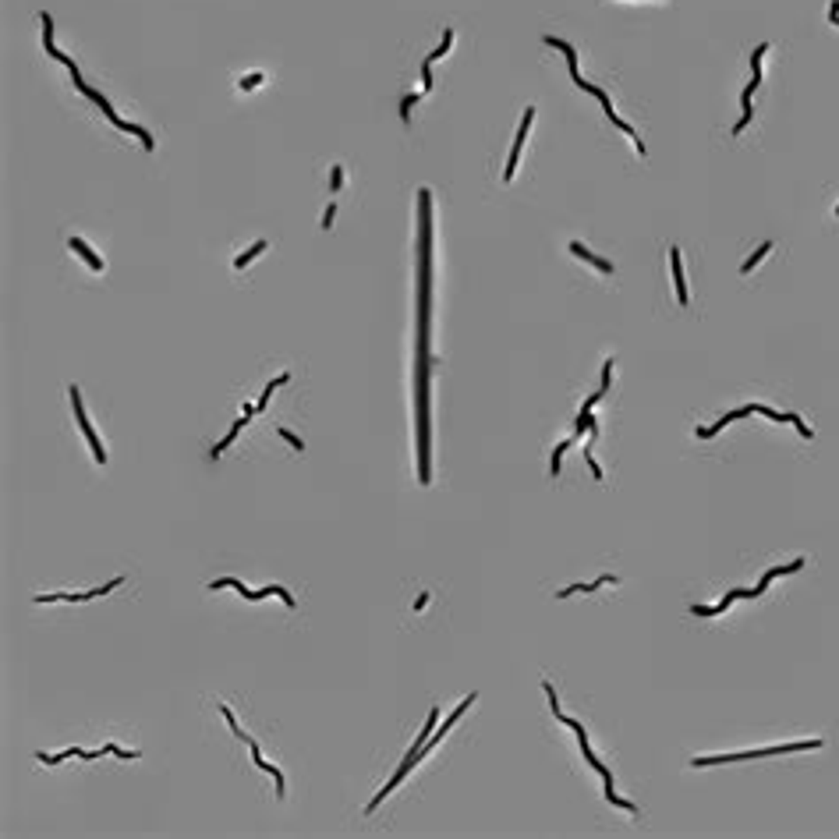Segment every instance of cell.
<instances>
[{
	"label": "cell",
	"instance_id": "cell-10",
	"mask_svg": "<svg viewBox=\"0 0 839 839\" xmlns=\"http://www.w3.org/2000/svg\"><path fill=\"white\" fill-rule=\"evenodd\" d=\"M801 567H804V559H794V564H787V567H772V571L761 578V585L754 588V595H761V591H765V588H768V585H772L779 574H794V571H801Z\"/></svg>",
	"mask_w": 839,
	"mask_h": 839
},
{
	"label": "cell",
	"instance_id": "cell-8",
	"mask_svg": "<svg viewBox=\"0 0 839 839\" xmlns=\"http://www.w3.org/2000/svg\"><path fill=\"white\" fill-rule=\"evenodd\" d=\"M669 266H673V284H677V298L680 305H687V280H684V266H680V248H669Z\"/></svg>",
	"mask_w": 839,
	"mask_h": 839
},
{
	"label": "cell",
	"instance_id": "cell-19",
	"mask_svg": "<svg viewBox=\"0 0 839 839\" xmlns=\"http://www.w3.org/2000/svg\"><path fill=\"white\" fill-rule=\"evenodd\" d=\"M43 46H46V53H53V50H57V46H53V22H50V15L43 11Z\"/></svg>",
	"mask_w": 839,
	"mask_h": 839
},
{
	"label": "cell",
	"instance_id": "cell-27",
	"mask_svg": "<svg viewBox=\"0 0 839 839\" xmlns=\"http://www.w3.org/2000/svg\"><path fill=\"white\" fill-rule=\"evenodd\" d=\"M280 436H284V439H287V443H291V446H294V450H298V454H301V439H298V436H294V432H287V429H280Z\"/></svg>",
	"mask_w": 839,
	"mask_h": 839
},
{
	"label": "cell",
	"instance_id": "cell-2",
	"mask_svg": "<svg viewBox=\"0 0 839 839\" xmlns=\"http://www.w3.org/2000/svg\"><path fill=\"white\" fill-rule=\"evenodd\" d=\"M209 588H213V591H216V588H234V591H241L248 602H259V598H266V595H280L287 605H294V595H287V588H262V591H252V588H248L245 581H238V578H220V581H213Z\"/></svg>",
	"mask_w": 839,
	"mask_h": 839
},
{
	"label": "cell",
	"instance_id": "cell-25",
	"mask_svg": "<svg viewBox=\"0 0 839 839\" xmlns=\"http://www.w3.org/2000/svg\"><path fill=\"white\" fill-rule=\"evenodd\" d=\"M344 188V166L337 163V166H333V192H340Z\"/></svg>",
	"mask_w": 839,
	"mask_h": 839
},
{
	"label": "cell",
	"instance_id": "cell-21",
	"mask_svg": "<svg viewBox=\"0 0 839 839\" xmlns=\"http://www.w3.org/2000/svg\"><path fill=\"white\" fill-rule=\"evenodd\" d=\"M262 82H266V75H262V71H255V75L241 78V82H238V89H241V92H252V89H255V85H262Z\"/></svg>",
	"mask_w": 839,
	"mask_h": 839
},
{
	"label": "cell",
	"instance_id": "cell-9",
	"mask_svg": "<svg viewBox=\"0 0 839 839\" xmlns=\"http://www.w3.org/2000/svg\"><path fill=\"white\" fill-rule=\"evenodd\" d=\"M68 248H71V252H78L92 273H103V259H99V255H96V252H92V248H89L82 238H71V241H68Z\"/></svg>",
	"mask_w": 839,
	"mask_h": 839
},
{
	"label": "cell",
	"instance_id": "cell-22",
	"mask_svg": "<svg viewBox=\"0 0 839 839\" xmlns=\"http://www.w3.org/2000/svg\"><path fill=\"white\" fill-rule=\"evenodd\" d=\"M415 103H418V92H411V96H404V103H401V117H404V121L411 117V106H415Z\"/></svg>",
	"mask_w": 839,
	"mask_h": 839
},
{
	"label": "cell",
	"instance_id": "cell-18",
	"mask_svg": "<svg viewBox=\"0 0 839 839\" xmlns=\"http://www.w3.org/2000/svg\"><path fill=\"white\" fill-rule=\"evenodd\" d=\"M287 379H291V375H276L273 382H266V389H262V397H259V404H255V411H262V408H266V401L273 397V389H276V386H284Z\"/></svg>",
	"mask_w": 839,
	"mask_h": 839
},
{
	"label": "cell",
	"instance_id": "cell-11",
	"mask_svg": "<svg viewBox=\"0 0 839 839\" xmlns=\"http://www.w3.org/2000/svg\"><path fill=\"white\" fill-rule=\"evenodd\" d=\"M571 252H574L578 259H585V262H591V266H595L598 273H612V262H605V259H598V255H591V252H588V248H585L581 241H574V245H571Z\"/></svg>",
	"mask_w": 839,
	"mask_h": 839
},
{
	"label": "cell",
	"instance_id": "cell-16",
	"mask_svg": "<svg viewBox=\"0 0 839 839\" xmlns=\"http://www.w3.org/2000/svg\"><path fill=\"white\" fill-rule=\"evenodd\" d=\"M574 443H578V432H574L571 439H564V443H559V446H556V450H552V464H549V468H552V475L559 471V461H564V454L571 450V446H574Z\"/></svg>",
	"mask_w": 839,
	"mask_h": 839
},
{
	"label": "cell",
	"instance_id": "cell-12",
	"mask_svg": "<svg viewBox=\"0 0 839 839\" xmlns=\"http://www.w3.org/2000/svg\"><path fill=\"white\" fill-rule=\"evenodd\" d=\"M248 747H252V758H255V765L259 768H266V772H273V779H276V797H284V775H280L269 761H262V751H259V744L255 740H248Z\"/></svg>",
	"mask_w": 839,
	"mask_h": 839
},
{
	"label": "cell",
	"instance_id": "cell-23",
	"mask_svg": "<svg viewBox=\"0 0 839 839\" xmlns=\"http://www.w3.org/2000/svg\"><path fill=\"white\" fill-rule=\"evenodd\" d=\"M450 43H454V32H446V36H443V46H439V50H432V57H429V61H436V57H443V53H446V50H450Z\"/></svg>",
	"mask_w": 839,
	"mask_h": 839
},
{
	"label": "cell",
	"instance_id": "cell-4",
	"mask_svg": "<svg viewBox=\"0 0 839 839\" xmlns=\"http://www.w3.org/2000/svg\"><path fill=\"white\" fill-rule=\"evenodd\" d=\"M531 121H535V106H528V110H524V117H521V131H517V138H514V149H510V159H507V171H503V181H514V174H517L521 145H524V138H528Z\"/></svg>",
	"mask_w": 839,
	"mask_h": 839
},
{
	"label": "cell",
	"instance_id": "cell-14",
	"mask_svg": "<svg viewBox=\"0 0 839 839\" xmlns=\"http://www.w3.org/2000/svg\"><path fill=\"white\" fill-rule=\"evenodd\" d=\"M574 432H578V436L598 432V425H595V418H591V408H581V415H578V422H574Z\"/></svg>",
	"mask_w": 839,
	"mask_h": 839
},
{
	"label": "cell",
	"instance_id": "cell-3",
	"mask_svg": "<svg viewBox=\"0 0 839 839\" xmlns=\"http://www.w3.org/2000/svg\"><path fill=\"white\" fill-rule=\"evenodd\" d=\"M68 397H71V408H75V418H78V425H82V432H85V439H89V446H92V457H96V464H106V454H103V443L96 439V429L89 425V418H85V411H82V394H78V386H71V389H68Z\"/></svg>",
	"mask_w": 839,
	"mask_h": 839
},
{
	"label": "cell",
	"instance_id": "cell-26",
	"mask_svg": "<svg viewBox=\"0 0 839 839\" xmlns=\"http://www.w3.org/2000/svg\"><path fill=\"white\" fill-rule=\"evenodd\" d=\"M585 461H588L591 475H595V478H602V468H598V464H595V457H591V446H585Z\"/></svg>",
	"mask_w": 839,
	"mask_h": 839
},
{
	"label": "cell",
	"instance_id": "cell-15",
	"mask_svg": "<svg viewBox=\"0 0 839 839\" xmlns=\"http://www.w3.org/2000/svg\"><path fill=\"white\" fill-rule=\"evenodd\" d=\"M262 252H266V241H255V245H252V248H248V252H241V255H238V259H234V269H245V266H248V262H252V259H259V255H262Z\"/></svg>",
	"mask_w": 839,
	"mask_h": 839
},
{
	"label": "cell",
	"instance_id": "cell-7",
	"mask_svg": "<svg viewBox=\"0 0 839 839\" xmlns=\"http://www.w3.org/2000/svg\"><path fill=\"white\" fill-rule=\"evenodd\" d=\"M121 585V578L117 581H110V585H103V588H92V591H82V595H36V602L43 605V602H53V598H64V602H85V598H96V595H106V591H114Z\"/></svg>",
	"mask_w": 839,
	"mask_h": 839
},
{
	"label": "cell",
	"instance_id": "cell-17",
	"mask_svg": "<svg viewBox=\"0 0 839 839\" xmlns=\"http://www.w3.org/2000/svg\"><path fill=\"white\" fill-rule=\"evenodd\" d=\"M765 53H768V43H761V46L751 53V68H754V78H751V82H754V85H761V57H765Z\"/></svg>",
	"mask_w": 839,
	"mask_h": 839
},
{
	"label": "cell",
	"instance_id": "cell-28",
	"mask_svg": "<svg viewBox=\"0 0 839 839\" xmlns=\"http://www.w3.org/2000/svg\"><path fill=\"white\" fill-rule=\"evenodd\" d=\"M836 216H839V206H836Z\"/></svg>",
	"mask_w": 839,
	"mask_h": 839
},
{
	"label": "cell",
	"instance_id": "cell-1",
	"mask_svg": "<svg viewBox=\"0 0 839 839\" xmlns=\"http://www.w3.org/2000/svg\"><path fill=\"white\" fill-rule=\"evenodd\" d=\"M822 747V740H801V744H782V747H758V751H740V754H715V758H694V768L705 765H730V761H751V758H775V754H790V751H815Z\"/></svg>",
	"mask_w": 839,
	"mask_h": 839
},
{
	"label": "cell",
	"instance_id": "cell-24",
	"mask_svg": "<svg viewBox=\"0 0 839 839\" xmlns=\"http://www.w3.org/2000/svg\"><path fill=\"white\" fill-rule=\"evenodd\" d=\"M333 216H337V206L329 202V206H326V213H322V231H329V227H333Z\"/></svg>",
	"mask_w": 839,
	"mask_h": 839
},
{
	"label": "cell",
	"instance_id": "cell-6",
	"mask_svg": "<svg viewBox=\"0 0 839 839\" xmlns=\"http://www.w3.org/2000/svg\"><path fill=\"white\" fill-rule=\"evenodd\" d=\"M747 415H754V404H747V408H737V411H730V415H722L715 425H705V429H698V436L701 439H708V436H715V432H722L730 422H740V418H747Z\"/></svg>",
	"mask_w": 839,
	"mask_h": 839
},
{
	"label": "cell",
	"instance_id": "cell-20",
	"mask_svg": "<svg viewBox=\"0 0 839 839\" xmlns=\"http://www.w3.org/2000/svg\"><path fill=\"white\" fill-rule=\"evenodd\" d=\"M768 252H772V241H765V245H761V248H758V252H754V255H751L747 262H744V273H751V269H754V266H758V262H761V259H765Z\"/></svg>",
	"mask_w": 839,
	"mask_h": 839
},
{
	"label": "cell",
	"instance_id": "cell-5",
	"mask_svg": "<svg viewBox=\"0 0 839 839\" xmlns=\"http://www.w3.org/2000/svg\"><path fill=\"white\" fill-rule=\"evenodd\" d=\"M733 598H754V588H737V591H730L719 605H691V612L694 617H719V612H726L733 605Z\"/></svg>",
	"mask_w": 839,
	"mask_h": 839
},
{
	"label": "cell",
	"instance_id": "cell-13",
	"mask_svg": "<svg viewBox=\"0 0 839 839\" xmlns=\"http://www.w3.org/2000/svg\"><path fill=\"white\" fill-rule=\"evenodd\" d=\"M602 585H617V578H598V581H591V585H574V588H564L556 598H567V595H581V591H595V588H602Z\"/></svg>",
	"mask_w": 839,
	"mask_h": 839
}]
</instances>
